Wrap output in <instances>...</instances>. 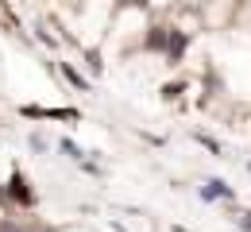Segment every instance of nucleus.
I'll return each instance as SVG.
<instances>
[{
	"instance_id": "nucleus-10",
	"label": "nucleus",
	"mask_w": 251,
	"mask_h": 232,
	"mask_svg": "<svg viewBox=\"0 0 251 232\" xmlns=\"http://www.w3.org/2000/svg\"><path fill=\"white\" fill-rule=\"evenodd\" d=\"M197 143H201V147H209L213 155H220V143H217V139H209V135H197Z\"/></svg>"
},
{
	"instance_id": "nucleus-12",
	"label": "nucleus",
	"mask_w": 251,
	"mask_h": 232,
	"mask_svg": "<svg viewBox=\"0 0 251 232\" xmlns=\"http://www.w3.org/2000/svg\"><path fill=\"white\" fill-rule=\"evenodd\" d=\"M0 232H20V229L16 225H0Z\"/></svg>"
},
{
	"instance_id": "nucleus-8",
	"label": "nucleus",
	"mask_w": 251,
	"mask_h": 232,
	"mask_svg": "<svg viewBox=\"0 0 251 232\" xmlns=\"http://www.w3.org/2000/svg\"><path fill=\"white\" fill-rule=\"evenodd\" d=\"M85 62H89V70H93V74H100V70H104V62H100V54H97V51H89V54H85Z\"/></svg>"
},
{
	"instance_id": "nucleus-9",
	"label": "nucleus",
	"mask_w": 251,
	"mask_h": 232,
	"mask_svg": "<svg viewBox=\"0 0 251 232\" xmlns=\"http://www.w3.org/2000/svg\"><path fill=\"white\" fill-rule=\"evenodd\" d=\"M178 93H182V81H170V85H162V97H166V101H174Z\"/></svg>"
},
{
	"instance_id": "nucleus-5",
	"label": "nucleus",
	"mask_w": 251,
	"mask_h": 232,
	"mask_svg": "<svg viewBox=\"0 0 251 232\" xmlns=\"http://www.w3.org/2000/svg\"><path fill=\"white\" fill-rule=\"evenodd\" d=\"M186 31H178V27H170V43H166V58H170V62H178V58H182V54H186Z\"/></svg>"
},
{
	"instance_id": "nucleus-13",
	"label": "nucleus",
	"mask_w": 251,
	"mask_h": 232,
	"mask_svg": "<svg viewBox=\"0 0 251 232\" xmlns=\"http://www.w3.org/2000/svg\"><path fill=\"white\" fill-rule=\"evenodd\" d=\"M248 170H251V166H248Z\"/></svg>"
},
{
	"instance_id": "nucleus-11",
	"label": "nucleus",
	"mask_w": 251,
	"mask_h": 232,
	"mask_svg": "<svg viewBox=\"0 0 251 232\" xmlns=\"http://www.w3.org/2000/svg\"><path fill=\"white\" fill-rule=\"evenodd\" d=\"M8 201L12 198H8V186H4V190H0V205H8Z\"/></svg>"
},
{
	"instance_id": "nucleus-4",
	"label": "nucleus",
	"mask_w": 251,
	"mask_h": 232,
	"mask_svg": "<svg viewBox=\"0 0 251 232\" xmlns=\"http://www.w3.org/2000/svg\"><path fill=\"white\" fill-rule=\"evenodd\" d=\"M166 43H170V27H151L147 39H143V47L155 51V54H166Z\"/></svg>"
},
{
	"instance_id": "nucleus-7",
	"label": "nucleus",
	"mask_w": 251,
	"mask_h": 232,
	"mask_svg": "<svg viewBox=\"0 0 251 232\" xmlns=\"http://www.w3.org/2000/svg\"><path fill=\"white\" fill-rule=\"evenodd\" d=\"M62 151L70 155V159H77V163H81V147H77L74 139H62Z\"/></svg>"
},
{
	"instance_id": "nucleus-6",
	"label": "nucleus",
	"mask_w": 251,
	"mask_h": 232,
	"mask_svg": "<svg viewBox=\"0 0 251 232\" xmlns=\"http://www.w3.org/2000/svg\"><path fill=\"white\" fill-rule=\"evenodd\" d=\"M62 77H66V81H70V85H74V89H81V93L89 89V81H85V77H81L77 70L70 66V62H62Z\"/></svg>"
},
{
	"instance_id": "nucleus-1",
	"label": "nucleus",
	"mask_w": 251,
	"mask_h": 232,
	"mask_svg": "<svg viewBox=\"0 0 251 232\" xmlns=\"http://www.w3.org/2000/svg\"><path fill=\"white\" fill-rule=\"evenodd\" d=\"M27 120H81L77 108H39V104H24L20 108Z\"/></svg>"
},
{
	"instance_id": "nucleus-3",
	"label": "nucleus",
	"mask_w": 251,
	"mask_h": 232,
	"mask_svg": "<svg viewBox=\"0 0 251 232\" xmlns=\"http://www.w3.org/2000/svg\"><path fill=\"white\" fill-rule=\"evenodd\" d=\"M201 198L205 201H232L236 198V194H232V186H228V182H220V178H209V182H205V190H201Z\"/></svg>"
},
{
	"instance_id": "nucleus-2",
	"label": "nucleus",
	"mask_w": 251,
	"mask_h": 232,
	"mask_svg": "<svg viewBox=\"0 0 251 232\" xmlns=\"http://www.w3.org/2000/svg\"><path fill=\"white\" fill-rule=\"evenodd\" d=\"M8 198L16 201V205H24V209L35 205V194H31V186H27V178L20 170H12V178H8Z\"/></svg>"
}]
</instances>
